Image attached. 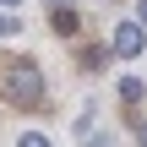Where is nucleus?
<instances>
[{
  "instance_id": "f257e3e1",
  "label": "nucleus",
  "mask_w": 147,
  "mask_h": 147,
  "mask_svg": "<svg viewBox=\"0 0 147 147\" xmlns=\"http://www.w3.org/2000/svg\"><path fill=\"white\" fill-rule=\"evenodd\" d=\"M0 98L16 109H44V71L33 60H0Z\"/></svg>"
},
{
  "instance_id": "f03ea898",
  "label": "nucleus",
  "mask_w": 147,
  "mask_h": 147,
  "mask_svg": "<svg viewBox=\"0 0 147 147\" xmlns=\"http://www.w3.org/2000/svg\"><path fill=\"white\" fill-rule=\"evenodd\" d=\"M109 49H115V60H136L147 49V27L136 22V16H125L120 27H115V38H109Z\"/></svg>"
},
{
  "instance_id": "7ed1b4c3",
  "label": "nucleus",
  "mask_w": 147,
  "mask_h": 147,
  "mask_svg": "<svg viewBox=\"0 0 147 147\" xmlns=\"http://www.w3.org/2000/svg\"><path fill=\"white\" fill-rule=\"evenodd\" d=\"M109 60H115V49H109V44H87V49H82V65H87V71H104Z\"/></svg>"
},
{
  "instance_id": "20e7f679",
  "label": "nucleus",
  "mask_w": 147,
  "mask_h": 147,
  "mask_svg": "<svg viewBox=\"0 0 147 147\" xmlns=\"http://www.w3.org/2000/svg\"><path fill=\"white\" fill-rule=\"evenodd\" d=\"M76 22H82V16H76L65 0H55V33H76Z\"/></svg>"
},
{
  "instance_id": "39448f33",
  "label": "nucleus",
  "mask_w": 147,
  "mask_h": 147,
  "mask_svg": "<svg viewBox=\"0 0 147 147\" xmlns=\"http://www.w3.org/2000/svg\"><path fill=\"white\" fill-rule=\"evenodd\" d=\"M120 98H125V104L136 109V104L147 98V87H142V76H120Z\"/></svg>"
},
{
  "instance_id": "423d86ee",
  "label": "nucleus",
  "mask_w": 147,
  "mask_h": 147,
  "mask_svg": "<svg viewBox=\"0 0 147 147\" xmlns=\"http://www.w3.org/2000/svg\"><path fill=\"white\" fill-rule=\"evenodd\" d=\"M16 147H49V136H44V131H27V136H22Z\"/></svg>"
},
{
  "instance_id": "0eeeda50",
  "label": "nucleus",
  "mask_w": 147,
  "mask_h": 147,
  "mask_svg": "<svg viewBox=\"0 0 147 147\" xmlns=\"http://www.w3.org/2000/svg\"><path fill=\"white\" fill-rule=\"evenodd\" d=\"M0 33H16V16H0Z\"/></svg>"
},
{
  "instance_id": "6e6552de",
  "label": "nucleus",
  "mask_w": 147,
  "mask_h": 147,
  "mask_svg": "<svg viewBox=\"0 0 147 147\" xmlns=\"http://www.w3.org/2000/svg\"><path fill=\"white\" fill-rule=\"evenodd\" d=\"M87 147H115V142H109V136H93V142H87Z\"/></svg>"
},
{
  "instance_id": "1a4fd4ad",
  "label": "nucleus",
  "mask_w": 147,
  "mask_h": 147,
  "mask_svg": "<svg viewBox=\"0 0 147 147\" xmlns=\"http://www.w3.org/2000/svg\"><path fill=\"white\" fill-rule=\"evenodd\" d=\"M136 22H142V27H147V0H142V5H136Z\"/></svg>"
},
{
  "instance_id": "9d476101",
  "label": "nucleus",
  "mask_w": 147,
  "mask_h": 147,
  "mask_svg": "<svg viewBox=\"0 0 147 147\" xmlns=\"http://www.w3.org/2000/svg\"><path fill=\"white\" fill-rule=\"evenodd\" d=\"M136 142H142V147H147V125H142V131H136Z\"/></svg>"
},
{
  "instance_id": "9b49d317",
  "label": "nucleus",
  "mask_w": 147,
  "mask_h": 147,
  "mask_svg": "<svg viewBox=\"0 0 147 147\" xmlns=\"http://www.w3.org/2000/svg\"><path fill=\"white\" fill-rule=\"evenodd\" d=\"M0 5H16V0H0Z\"/></svg>"
}]
</instances>
